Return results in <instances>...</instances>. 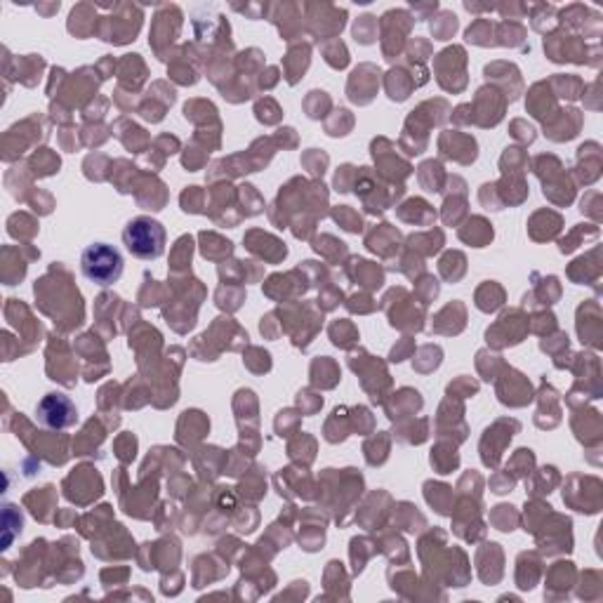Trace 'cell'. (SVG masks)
<instances>
[{
	"label": "cell",
	"instance_id": "obj_2",
	"mask_svg": "<svg viewBox=\"0 0 603 603\" xmlns=\"http://www.w3.org/2000/svg\"><path fill=\"white\" fill-rule=\"evenodd\" d=\"M123 243L130 250V255L139 259H158L165 250V229L161 221L151 220V217H137V220L127 221L126 231H123Z\"/></svg>",
	"mask_w": 603,
	"mask_h": 603
},
{
	"label": "cell",
	"instance_id": "obj_3",
	"mask_svg": "<svg viewBox=\"0 0 603 603\" xmlns=\"http://www.w3.org/2000/svg\"><path fill=\"white\" fill-rule=\"evenodd\" d=\"M38 418L42 424L48 427H69V424L76 422V408L66 396L61 394H48L41 400L38 406Z\"/></svg>",
	"mask_w": 603,
	"mask_h": 603
},
{
	"label": "cell",
	"instance_id": "obj_1",
	"mask_svg": "<svg viewBox=\"0 0 603 603\" xmlns=\"http://www.w3.org/2000/svg\"><path fill=\"white\" fill-rule=\"evenodd\" d=\"M123 269H126V262L114 245L92 243L80 255V271L88 281L97 283V286L107 287L118 283Z\"/></svg>",
	"mask_w": 603,
	"mask_h": 603
},
{
	"label": "cell",
	"instance_id": "obj_4",
	"mask_svg": "<svg viewBox=\"0 0 603 603\" xmlns=\"http://www.w3.org/2000/svg\"><path fill=\"white\" fill-rule=\"evenodd\" d=\"M441 19H443V24H431V29H434L437 38L446 41V38H448L450 33L457 29V17H455L453 13H441Z\"/></svg>",
	"mask_w": 603,
	"mask_h": 603
},
{
	"label": "cell",
	"instance_id": "obj_5",
	"mask_svg": "<svg viewBox=\"0 0 603 603\" xmlns=\"http://www.w3.org/2000/svg\"><path fill=\"white\" fill-rule=\"evenodd\" d=\"M582 233H598V229L591 227V224H579V227L573 231V236H570V239H568V240L563 239L561 240V252H570V250H573L575 243H578L579 236H582Z\"/></svg>",
	"mask_w": 603,
	"mask_h": 603
}]
</instances>
